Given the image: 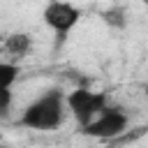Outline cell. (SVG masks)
Listing matches in <instances>:
<instances>
[{"instance_id": "1", "label": "cell", "mask_w": 148, "mask_h": 148, "mask_svg": "<svg viewBox=\"0 0 148 148\" xmlns=\"http://www.w3.org/2000/svg\"><path fill=\"white\" fill-rule=\"evenodd\" d=\"M67 95H62V90L51 88L46 92H42L39 97H35L21 113L18 123L28 130H37V132H51L56 127L62 125L65 113H67Z\"/></svg>"}, {"instance_id": "2", "label": "cell", "mask_w": 148, "mask_h": 148, "mask_svg": "<svg viewBox=\"0 0 148 148\" xmlns=\"http://www.w3.org/2000/svg\"><path fill=\"white\" fill-rule=\"evenodd\" d=\"M67 111L76 118V123L81 127H88L106 106V95L104 92H95L90 88H74L72 92H67Z\"/></svg>"}, {"instance_id": "3", "label": "cell", "mask_w": 148, "mask_h": 148, "mask_svg": "<svg viewBox=\"0 0 148 148\" xmlns=\"http://www.w3.org/2000/svg\"><path fill=\"white\" fill-rule=\"evenodd\" d=\"M127 113L120 106H106L88 127H83V134L95 139H116L127 130Z\"/></svg>"}, {"instance_id": "4", "label": "cell", "mask_w": 148, "mask_h": 148, "mask_svg": "<svg viewBox=\"0 0 148 148\" xmlns=\"http://www.w3.org/2000/svg\"><path fill=\"white\" fill-rule=\"evenodd\" d=\"M42 18H44V23H46L56 35H60V39H62V37H67L69 30L76 28V23L81 21V9L74 7V5H69V2H49V5L44 7V12H42Z\"/></svg>"}, {"instance_id": "5", "label": "cell", "mask_w": 148, "mask_h": 148, "mask_svg": "<svg viewBox=\"0 0 148 148\" xmlns=\"http://www.w3.org/2000/svg\"><path fill=\"white\" fill-rule=\"evenodd\" d=\"M30 49H32V39L28 32H12L5 37V53L12 58V62L25 58L30 53Z\"/></svg>"}, {"instance_id": "6", "label": "cell", "mask_w": 148, "mask_h": 148, "mask_svg": "<svg viewBox=\"0 0 148 148\" xmlns=\"http://www.w3.org/2000/svg\"><path fill=\"white\" fill-rule=\"evenodd\" d=\"M16 79H18V65L12 60H0V95L12 92Z\"/></svg>"}, {"instance_id": "7", "label": "cell", "mask_w": 148, "mask_h": 148, "mask_svg": "<svg viewBox=\"0 0 148 148\" xmlns=\"http://www.w3.org/2000/svg\"><path fill=\"white\" fill-rule=\"evenodd\" d=\"M102 16H104V23L111 25V28H125V25H127V12H125V7H120V5L109 7Z\"/></svg>"}, {"instance_id": "8", "label": "cell", "mask_w": 148, "mask_h": 148, "mask_svg": "<svg viewBox=\"0 0 148 148\" xmlns=\"http://www.w3.org/2000/svg\"><path fill=\"white\" fill-rule=\"evenodd\" d=\"M0 53H5V39H0Z\"/></svg>"}, {"instance_id": "9", "label": "cell", "mask_w": 148, "mask_h": 148, "mask_svg": "<svg viewBox=\"0 0 148 148\" xmlns=\"http://www.w3.org/2000/svg\"><path fill=\"white\" fill-rule=\"evenodd\" d=\"M0 148H9V146H5V143H0Z\"/></svg>"}, {"instance_id": "10", "label": "cell", "mask_w": 148, "mask_h": 148, "mask_svg": "<svg viewBox=\"0 0 148 148\" xmlns=\"http://www.w3.org/2000/svg\"><path fill=\"white\" fill-rule=\"evenodd\" d=\"M146 95H148V83H146Z\"/></svg>"}]
</instances>
